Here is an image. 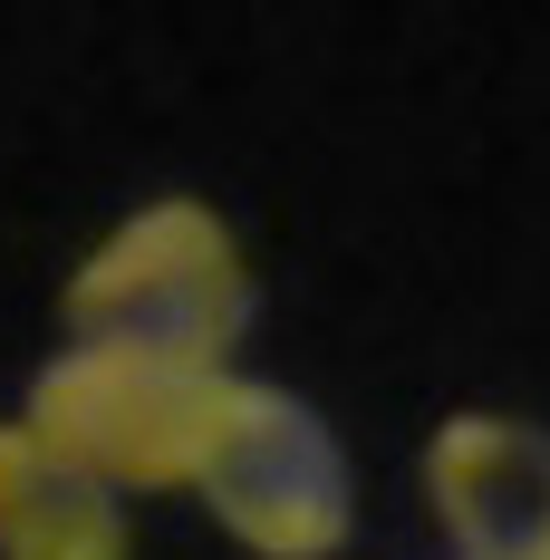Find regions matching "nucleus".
I'll return each mask as SVG.
<instances>
[{
    "instance_id": "nucleus-1",
    "label": "nucleus",
    "mask_w": 550,
    "mask_h": 560,
    "mask_svg": "<svg viewBox=\"0 0 550 560\" xmlns=\"http://www.w3.org/2000/svg\"><path fill=\"white\" fill-rule=\"evenodd\" d=\"M68 319L87 348L222 368V348L251 329V261L213 203H145L78 261Z\"/></svg>"
},
{
    "instance_id": "nucleus-4",
    "label": "nucleus",
    "mask_w": 550,
    "mask_h": 560,
    "mask_svg": "<svg viewBox=\"0 0 550 560\" xmlns=\"http://www.w3.org/2000/svg\"><path fill=\"white\" fill-rule=\"evenodd\" d=\"M425 493L464 560H550V435L512 416H444Z\"/></svg>"
},
{
    "instance_id": "nucleus-3",
    "label": "nucleus",
    "mask_w": 550,
    "mask_h": 560,
    "mask_svg": "<svg viewBox=\"0 0 550 560\" xmlns=\"http://www.w3.org/2000/svg\"><path fill=\"white\" fill-rule=\"evenodd\" d=\"M203 503L222 512V532L261 560H329L348 541V454L319 425V406H300L290 387H222L213 445L194 464Z\"/></svg>"
},
{
    "instance_id": "nucleus-5",
    "label": "nucleus",
    "mask_w": 550,
    "mask_h": 560,
    "mask_svg": "<svg viewBox=\"0 0 550 560\" xmlns=\"http://www.w3.org/2000/svg\"><path fill=\"white\" fill-rule=\"evenodd\" d=\"M0 560H126L116 493L49 454L30 425H0Z\"/></svg>"
},
{
    "instance_id": "nucleus-2",
    "label": "nucleus",
    "mask_w": 550,
    "mask_h": 560,
    "mask_svg": "<svg viewBox=\"0 0 550 560\" xmlns=\"http://www.w3.org/2000/svg\"><path fill=\"white\" fill-rule=\"evenodd\" d=\"M222 387H232L222 368H174V358L78 338L68 358H49L30 377L20 425L107 493H165V483H194V464L213 445V416H222Z\"/></svg>"
}]
</instances>
